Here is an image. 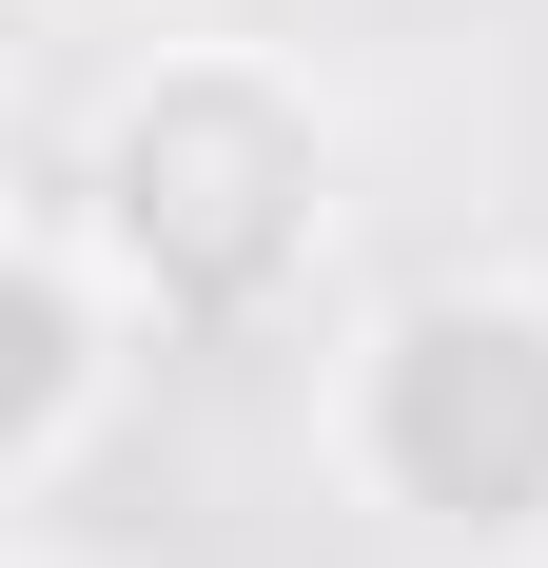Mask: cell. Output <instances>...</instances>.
<instances>
[{
    "mask_svg": "<svg viewBox=\"0 0 548 568\" xmlns=\"http://www.w3.org/2000/svg\"><path fill=\"white\" fill-rule=\"evenodd\" d=\"M40 20H118V0H40Z\"/></svg>",
    "mask_w": 548,
    "mask_h": 568,
    "instance_id": "obj_4",
    "label": "cell"
},
{
    "mask_svg": "<svg viewBox=\"0 0 548 568\" xmlns=\"http://www.w3.org/2000/svg\"><path fill=\"white\" fill-rule=\"evenodd\" d=\"M79 235L118 255V294L158 334H274L294 275H314V235H333V118L274 59L176 40L79 138Z\"/></svg>",
    "mask_w": 548,
    "mask_h": 568,
    "instance_id": "obj_1",
    "label": "cell"
},
{
    "mask_svg": "<svg viewBox=\"0 0 548 568\" xmlns=\"http://www.w3.org/2000/svg\"><path fill=\"white\" fill-rule=\"evenodd\" d=\"M0 314H20L0 470H20V510H59V490H79V452H99V412H118V334H158V314L118 294V255H99L79 216H20V275H0Z\"/></svg>",
    "mask_w": 548,
    "mask_h": 568,
    "instance_id": "obj_3",
    "label": "cell"
},
{
    "mask_svg": "<svg viewBox=\"0 0 548 568\" xmlns=\"http://www.w3.org/2000/svg\"><path fill=\"white\" fill-rule=\"evenodd\" d=\"M333 470L392 529L450 549H529L548 529V294L529 275H432L392 294L353 373H333Z\"/></svg>",
    "mask_w": 548,
    "mask_h": 568,
    "instance_id": "obj_2",
    "label": "cell"
}]
</instances>
